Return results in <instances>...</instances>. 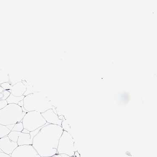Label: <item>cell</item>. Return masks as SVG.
I'll return each instance as SVG.
<instances>
[{
	"mask_svg": "<svg viewBox=\"0 0 157 157\" xmlns=\"http://www.w3.org/2000/svg\"><path fill=\"white\" fill-rule=\"evenodd\" d=\"M10 156L11 157H41L32 145L18 146Z\"/></svg>",
	"mask_w": 157,
	"mask_h": 157,
	"instance_id": "8992f818",
	"label": "cell"
},
{
	"mask_svg": "<svg viewBox=\"0 0 157 157\" xmlns=\"http://www.w3.org/2000/svg\"><path fill=\"white\" fill-rule=\"evenodd\" d=\"M63 129L61 126L47 123L33 139V145L41 157L57 154L58 143Z\"/></svg>",
	"mask_w": 157,
	"mask_h": 157,
	"instance_id": "6da1fadb",
	"label": "cell"
},
{
	"mask_svg": "<svg viewBox=\"0 0 157 157\" xmlns=\"http://www.w3.org/2000/svg\"><path fill=\"white\" fill-rule=\"evenodd\" d=\"M76 151L73 137L69 132L63 130L58 143L57 154H64L71 157L75 155Z\"/></svg>",
	"mask_w": 157,
	"mask_h": 157,
	"instance_id": "5b68a950",
	"label": "cell"
},
{
	"mask_svg": "<svg viewBox=\"0 0 157 157\" xmlns=\"http://www.w3.org/2000/svg\"><path fill=\"white\" fill-rule=\"evenodd\" d=\"M41 114L47 123L62 127L63 120L59 118V117L55 113L53 109H49L46 112L41 113Z\"/></svg>",
	"mask_w": 157,
	"mask_h": 157,
	"instance_id": "9c48e42d",
	"label": "cell"
},
{
	"mask_svg": "<svg viewBox=\"0 0 157 157\" xmlns=\"http://www.w3.org/2000/svg\"><path fill=\"white\" fill-rule=\"evenodd\" d=\"M27 112L18 104H8L0 110V124L8 126L21 122Z\"/></svg>",
	"mask_w": 157,
	"mask_h": 157,
	"instance_id": "3957f363",
	"label": "cell"
},
{
	"mask_svg": "<svg viewBox=\"0 0 157 157\" xmlns=\"http://www.w3.org/2000/svg\"><path fill=\"white\" fill-rule=\"evenodd\" d=\"M77 157L75 156V155H74V156H72V157Z\"/></svg>",
	"mask_w": 157,
	"mask_h": 157,
	"instance_id": "7402d4cb",
	"label": "cell"
},
{
	"mask_svg": "<svg viewBox=\"0 0 157 157\" xmlns=\"http://www.w3.org/2000/svg\"><path fill=\"white\" fill-rule=\"evenodd\" d=\"M24 129L34 131L46 124L47 122L41 113L36 111L27 112L21 121Z\"/></svg>",
	"mask_w": 157,
	"mask_h": 157,
	"instance_id": "277c9868",
	"label": "cell"
},
{
	"mask_svg": "<svg viewBox=\"0 0 157 157\" xmlns=\"http://www.w3.org/2000/svg\"><path fill=\"white\" fill-rule=\"evenodd\" d=\"M10 75L3 70H0V85L5 82H10Z\"/></svg>",
	"mask_w": 157,
	"mask_h": 157,
	"instance_id": "7c38bea8",
	"label": "cell"
},
{
	"mask_svg": "<svg viewBox=\"0 0 157 157\" xmlns=\"http://www.w3.org/2000/svg\"><path fill=\"white\" fill-rule=\"evenodd\" d=\"M4 90L2 88V86H1V85H0V93L3 92V91H4Z\"/></svg>",
	"mask_w": 157,
	"mask_h": 157,
	"instance_id": "44dd1931",
	"label": "cell"
},
{
	"mask_svg": "<svg viewBox=\"0 0 157 157\" xmlns=\"http://www.w3.org/2000/svg\"><path fill=\"white\" fill-rule=\"evenodd\" d=\"M24 129L23 125L22 122H19L14 124L11 131L21 132Z\"/></svg>",
	"mask_w": 157,
	"mask_h": 157,
	"instance_id": "5bb4252c",
	"label": "cell"
},
{
	"mask_svg": "<svg viewBox=\"0 0 157 157\" xmlns=\"http://www.w3.org/2000/svg\"><path fill=\"white\" fill-rule=\"evenodd\" d=\"M10 94L11 93L10 91L7 90H4L3 92L0 93V101L6 100L10 96Z\"/></svg>",
	"mask_w": 157,
	"mask_h": 157,
	"instance_id": "9a60e30c",
	"label": "cell"
},
{
	"mask_svg": "<svg viewBox=\"0 0 157 157\" xmlns=\"http://www.w3.org/2000/svg\"><path fill=\"white\" fill-rule=\"evenodd\" d=\"M25 97V96L24 95L21 97H16L10 94V96L8 97L6 100L7 101L8 104H18L20 101L23 100Z\"/></svg>",
	"mask_w": 157,
	"mask_h": 157,
	"instance_id": "8fae6325",
	"label": "cell"
},
{
	"mask_svg": "<svg viewBox=\"0 0 157 157\" xmlns=\"http://www.w3.org/2000/svg\"><path fill=\"white\" fill-rule=\"evenodd\" d=\"M51 157H62L61 154H56Z\"/></svg>",
	"mask_w": 157,
	"mask_h": 157,
	"instance_id": "ffe728a7",
	"label": "cell"
},
{
	"mask_svg": "<svg viewBox=\"0 0 157 157\" xmlns=\"http://www.w3.org/2000/svg\"></svg>",
	"mask_w": 157,
	"mask_h": 157,
	"instance_id": "603a6c76",
	"label": "cell"
},
{
	"mask_svg": "<svg viewBox=\"0 0 157 157\" xmlns=\"http://www.w3.org/2000/svg\"><path fill=\"white\" fill-rule=\"evenodd\" d=\"M11 132L6 126L0 124V139L8 136Z\"/></svg>",
	"mask_w": 157,
	"mask_h": 157,
	"instance_id": "4fadbf2b",
	"label": "cell"
},
{
	"mask_svg": "<svg viewBox=\"0 0 157 157\" xmlns=\"http://www.w3.org/2000/svg\"><path fill=\"white\" fill-rule=\"evenodd\" d=\"M22 132L24 133H27V134H30V132L29 131L27 130V129H23V130L22 131Z\"/></svg>",
	"mask_w": 157,
	"mask_h": 157,
	"instance_id": "d6986e66",
	"label": "cell"
},
{
	"mask_svg": "<svg viewBox=\"0 0 157 157\" xmlns=\"http://www.w3.org/2000/svg\"><path fill=\"white\" fill-rule=\"evenodd\" d=\"M23 101L24 108L27 112L36 111L42 113L53 108L47 95L41 92H34L25 96Z\"/></svg>",
	"mask_w": 157,
	"mask_h": 157,
	"instance_id": "7a4b0ae2",
	"label": "cell"
},
{
	"mask_svg": "<svg viewBox=\"0 0 157 157\" xmlns=\"http://www.w3.org/2000/svg\"><path fill=\"white\" fill-rule=\"evenodd\" d=\"M27 86L23 81H19L11 86L10 90H8L10 93L16 97H21L27 91Z\"/></svg>",
	"mask_w": 157,
	"mask_h": 157,
	"instance_id": "30bf717a",
	"label": "cell"
},
{
	"mask_svg": "<svg viewBox=\"0 0 157 157\" xmlns=\"http://www.w3.org/2000/svg\"><path fill=\"white\" fill-rule=\"evenodd\" d=\"M18 146L17 143L11 140L8 136L0 139V150L5 154L11 155Z\"/></svg>",
	"mask_w": 157,
	"mask_h": 157,
	"instance_id": "ba28073f",
	"label": "cell"
},
{
	"mask_svg": "<svg viewBox=\"0 0 157 157\" xmlns=\"http://www.w3.org/2000/svg\"><path fill=\"white\" fill-rule=\"evenodd\" d=\"M1 86L4 90H9L11 86V85L9 82H5L1 85Z\"/></svg>",
	"mask_w": 157,
	"mask_h": 157,
	"instance_id": "2e32d148",
	"label": "cell"
},
{
	"mask_svg": "<svg viewBox=\"0 0 157 157\" xmlns=\"http://www.w3.org/2000/svg\"><path fill=\"white\" fill-rule=\"evenodd\" d=\"M8 136L11 140L17 143L18 146L33 144V138L30 134L24 133L21 132L11 131Z\"/></svg>",
	"mask_w": 157,
	"mask_h": 157,
	"instance_id": "52a82bcc",
	"label": "cell"
},
{
	"mask_svg": "<svg viewBox=\"0 0 157 157\" xmlns=\"http://www.w3.org/2000/svg\"><path fill=\"white\" fill-rule=\"evenodd\" d=\"M7 101L6 100H2L0 101V110L2 109L5 108L6 106L8 105Z\"/></svg>",
	"mask_w": 157,
	"mask_h": 157,
	"instance_id": "e0dca14e",
	"label": "cell"
},
{
	"mask_svg": "<svg viewBox=\"0 0 157 157\" xmlns=\"http://www.w3.org/2000/svg\"><path fill=\"white\" fill-rule=\"evenodd\" d=\"M0 157H11V156L3 152H0Z\"/></svg>",
	"mask_w": 157,
	"mask_h": 157,
	"instance_id": "ac0fdd59",
	"label": "cell"
}]
</instances>
